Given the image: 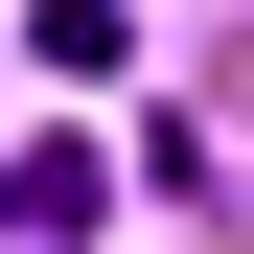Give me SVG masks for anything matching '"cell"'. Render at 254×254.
<instances>
[{
  "label": "cell",
  "instance_id": "obj_1",
  "mask_svg": "<svg viewBox=\"0 0 254 254\" xmlns=\"http://www.w3.org/2000/svg\"><path fill=\"white\" fill-rule=\"evenodd\" d=\"M0 231H23V254H93V139H23V162H0Z\"/></svg>",
  "mask_w": 254,
  "mask_h": 254
}]
</instances>
